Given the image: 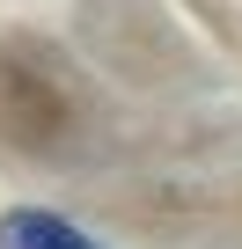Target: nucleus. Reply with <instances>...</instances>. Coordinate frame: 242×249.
Masks as SVG:
<instances>
[{"mask_svg":"<svg viewBox=\"0 0 242 249\" xmlns=\"http://www.w3.org/2000/svg\"><path fill=\"white\" fill-rule=\"evenodd\" d=\"M0 249H110V242H95L81 220H66L52 205H8L0 213Z\"/></svg>","mask_w":242,"mask_h":249,"instance_id":"obj_1","label":"nucleus"}]
</instances>
